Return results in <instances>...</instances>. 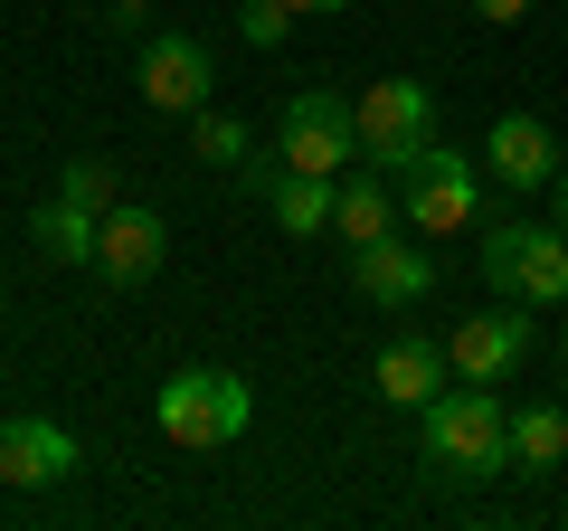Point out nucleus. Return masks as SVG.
Returning <instances> with one entry per match:
<instances>
[{
    "label": "nucleus",
    "instance_id": "16",
    "mask_svg": "<svg viewBox=\"0 0 568 531\" xmlns=\"http://www.w3.org/2000/svg\"><path fill=\"white\" fill-rule=\"evenodd\" d=\"M95 209H77V200H48L39 219H29V238H39V257H58V266H95Z\"/></svg>",
    "mask_w": 568,
    "mask_h": 531
},
{
    "label": "nucleus",
    "instance_id": "17",
    "mask_svg": "<svg viewBox=\"0 0 568 531\" xmlns=\"http://www.w3.org/2000/svg\"><path fill=\"white\" fill-rule=\"evenodd\" d=\"M559 455H568V409H521V418H511V465H559Z\"/></svg>",
    "mask_w": 568,
    "mask_h": 531
},
{
    "label": "nucleus",
    "instance_id": "4",
    "mask_svg": "<svg viewBox=\"0 0 568 531\" xmlns=\"http://www.w3.org/2000/svg\"><path fill=\"white\" fill-rule=\"evenodd\" d=\"M474 266H484V285L503 304H568V228L549 238L530 219H503V228H484Z\"/></svg>",
    "mask_w": 568,
    "mask_h": 531
},
{
    "label": "nucleus",
    "instance_id": "22",
    "mask_svg": "<svg viewBox=\"0 0 568 531\" xmlns=\"http://www.w3.org/2000/svg\"><path fill=\"white\" fill-rule=\"evenodd\" d=\"M142 10H152V0H104V20H114V29H142Z\"/></svg>",
    "mask_w": 568,
    "mask_h": 531
},
{
    "label": "nucleus",
    "instance_id": "9",
    "mask_svg": "<svg viewBox=\"0 0 568 531\" xmlns=\"http://www.w3.org/2000/svg\"><path fill=\"white\" fill-rule=\"evenodd\" d=\"M85 455H77V437L58 428V418H10L0 428V484H20V493H39V484H67Z\"/></svg>",
    "mask_w": 568,
    "mask_h": 531
},
{
    "label": "nucleus",
    "instance_id": "5",
    "mask_svg": "<svg viewBox=\"0 0 568 531\" xmlns=\"http://www.w3.org/2000/svg\"><path fill=\"white\" fill-rule=\"evenodd\" d=\"M398 200H407V228H426V238H465V228L484 219V181H474V152L426 143L417 162L398 171Z\"/></svg>",
    "mask_w": 568,
    "mask_h": 531
},
{
    "label": "nucleus",
    "instance_id": "3",
    "mask_svg": "<svg viewBox=\"0 0 568 531\" xmlns=\"http://www.w3.org/2000/svg\"><path fill=\"white\" fill-rule=\"evenodd\" d=\"M275 162L284 171H313V181H342L351 162H361V114H351V96H332V86H294L275 114Z\"/></svg>",
    "mask_w": 568,
    "mask_h": 531
},
{
    "label": "nucleus",
    "instance_id": "12",
    "mask_svg": "<svg viewBox=\"0 0 568 531\" xmlns=\"http://www.w3.org/2000/svg\"><path fill=\"white\" fill-rule=\"evenodd\" d=\"M446 370H455V361H446V342H426V332H398V342L369 361V380H379L388 409H426V399L446 389Z\"/></svg>",
    "mask_w": 568,
    "mask_h": 531
},
{
    "label": "nucleus",
    "instance_id": "6",
    "mask_svg": "<svg viewBox=\"0 0 568 531\" xmlns=\"http://www.w3.org/2000/svg\"><path fill=\"white\" fill-rule=\"evenodd\" d=\"M351 114H361V162L379 171H407L426 152V133H436V96H426L417 77H379L351 96Z\"/></svg>",
    "mask_w": 568,
    "mask_h": 531
},
{
    "label": "nucleus",
    "instance_id": "14",
    "mask_svg": "<svg viewBox=\"0 0 568 531\" xmlns=\"http://www.w3.org/2000/svg\"><path fill=\"white\" fill-rule=\"evenodd\" d=\"M398 209L407 200H388V171L369 162V171H351V181H332V238H351V247L398 238Z\"/></svg>",
    "mask_w": 568,
    "mask_h": 531
},
{
    "label": "nucleus",
    "instance_id": "2",
    "mask_svg": "<svg viewBox=\"0 0 568 531\" xmlns=\"http://www.w3.org/2000/svg\"><path fill=\"white\" fill-rule=\"evenodd\" d=\"M152 418H162L171 447L209 455V447H237L246 418H256V389L237 380V370H171V389L152 399Z\"/></svg>",
    "mask_w": 568,
    "mask_h": 531
},
{
    "label": "nucleus",
    "instance_id": "8",
    "mask_svg": "<svg viewBox=\"0 0 568 531\" xmlns=\"http://www.w3.org/2000/svg\"><path fill=\"white\" fill-rule=\"evenodd\" d=\"M446 361H455V380H511V370L530 361V313H465L455 323V342H446Z\"/></svg>",
    "mask_w": 568,
    "mask_h": 531
},
{
    "label": "nucleus",
    "instance_id": "20",
    "mask_svg": "<svg viewBox=\"0 0 568 531\" xmlns=\"http://www.w3.org/2000/svg\"><path fill=\"white\" fill-rule=\"evenodd\" d=\"M237 20H246V48H284L294 39V0H246Z\"/></svg>",
    "mask_w": 568,
    "mask_h": 531
},
{
    "label": "nucleus",
    "instance_id": "21",
    "mask_svg": "<svg viewBox=\"0 0 568 531\" xmlns=\"http://www.w3.org/2000/svg\"><path fill=\"white\" fill-rule=\"evenodd\" d=\"M474 10H484L493 29H511V20H530V0H474Z\"/></svg>",
    "mask_w": 568,
    "mask_h": 531
},
{
    "label": "nucleus",
    "instance_id": "15",
    "mask_svg": "<svg viewBox=\"0 0 568 531\" xmlns=\"http://www.w3.org/2000/svg\"><path fill=\"white\" fill-rule=\"evenodd\" d=\"M265 200H275V228H284V238H323V228H332V181H313V171H275Z\"/></svg>",
    "mask_w": 568,
    "mask_h": 531
},
{
    "label": "nucleus",
    "instance_id": "11",
    "mask_svg": "<svg viewBox=\"0 0 568 531\" xmlns=\"http://www.w3.org/2000/svg\"><path fill=\"white\" fill-rule=\"evenodd\" d=\"M484 171H493L503 190H540L549 171H559V143H549V123H540V114H503V123L484 133Z\"/></svg>",
    "mask_w": 568,
    "mask_h": 531
},
{
    "label": "nucleus",
    "instance_id": "1",
    "mask_svg": "<svg viewBox=\"0 0 568 531\" xmlns=\"http://www.w3.org/2000/svg\"><path fill=\"white\" fill-rule=\"evenodd\" d=\"M417 437H426V465H446V474H503L511 465V409L484 380L436 389L417 409Z\"/></svg>",
    "mask_w": 568,
    "mask_h": 531
},
{
    "label": "nucleus",
    "instance_id": "18",
    "mask_svg": "<svg viewBox=\"0 0 568 531\" xmlns=\"http://www.w3.org/2000/svg\"><path fill=\"white\" fill-rule=\"evenodd\" d=\"M190 143H200V162H219V171H246V162H256L246 123H237V114H209V104L190 114Z\"/></svg>",
    "mask_w": 568,
    "mask_h": 531
},
{
    "label": "nucleus",
    "instance_id": "24",
    "mask_svg": "<svg viewBox=\"0 0 568 531\" xmlns=\"http://www.w3.org/2000/svg\"><path fill=\"white\" fill-rule=\"evenodd\" d=\"M559 228H568V171H559Z\"/></svg>",
    "mask_w": 568,
    "mask_h": 531
},
{
    "label": "nucleus",
    "instance_id": "7",
    "mask_svg": "<svg viewBox=\"0 0 568 531\" xmlns=\"http://www.w3.org/2000/svg\"><path fill=\"white\" fill-rule=\"evenodd\" d=\"M162 257H171V228L152 219V209H133V200L104 209V228H95V275H104V285H142V275H162Z\"/></svg>",
    "mask_w": 568,
    "mask_h": 531
},
{
    "label": "nucleus",
    "instance_id": "10",
    "mask_svg": "<svg viewBox=\"0 0 568 531\" xmlns=\"http://www.w3.org/2000/svg\"><path fill=\"white\" fill-rule=\"evenodd\" d=\"M142 104H152V114H200L209 104V48L181 39V29L152 39L142 48Z\"/></svg>",
    "mask_w": 568,
    "mask_h": 531
},
{
    "label": "nucleus",
    "instance_id": "13",
    "mask_svg": "<svg viewBox=\"0 0 568 531\" xmlns=\"http://www.w3.org/2000/svg\"><path fill=\"white\" fill-rule=\"evenodd\" d=\"M351 285L398 313V304H417V294L436 285V266H426L417 247H398V238H369V247H351Z\"/></svg>",
    "mask_w": 568,
    "mask_h": 531
},
{
    "label": "nucleus",
    "instance_id": "19",
    "mask_svg": "<svg viewBox=\"0 0 568 531\" xmlns=\"http://www.w3.org/2000/svg\"><path fill=\"white\" fill-rule=\"evenodd\" d=\"M58 200H77V209H114L123 200V181H114V162H95V152H85V162H67V181H58Z\"/></svg>",
    "mask_w": 568,
    "mask_h": 531
},
{
    "label": "nucleus",
    "instance_id": "23",
    "mask_svg": "<svg viewBox=\"0 0 568 531\" xmlns=\"http://www.w3.org/2000/svg\"><path fill=\"white\" fill-rule=\"evenodd\" d=\"M304 10H351V0H294V20H304Z\"/></svg>",
    "mask_w": 568,
    "mask_h": 531
}]
</instances>
